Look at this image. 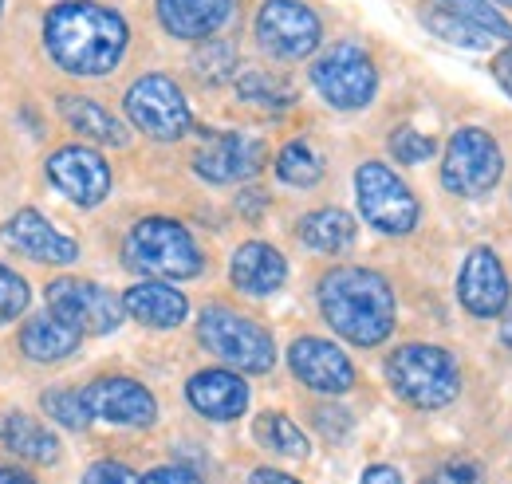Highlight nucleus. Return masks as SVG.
Returning a JSON list of instances; mask_svg holds the SVG:
<instances>
[{
    "label": "nucleus",
    "instance_id": "1",
    "mask_svg": "<svg viewBox=\"0 0 512 484\" xmlns=\"http://www.w3.org/2000/svg\"><path fill=\"white\" fill-rule=\"evenodd\" d=\"M127 20L95 0H64L44 16V48L67 75H107L127 52Z\"/></svg>",
    "mask_w": 512,
    "mask_h": 484
},
{
    "label": "nucleus",
    "instance_id": "2",
    "mask_svg": "<svg viewBox=\"0 0 512 484\" xmlns=\"http://www.w3.org/2000/svg\"><path fill=\"white\" fill-rule=\"evenodd\" d=\"M320 311L327 327L355 347H379L394 331V292L371 268L327 272L320 280Z\"/></svg>",
    "mask_w": 512,
    "mask_h": 484
},
{
    "label": "nucleus",
    "instance_id": "3",
    "mask_svg": "<svg viewBox=\"0 0 512 484\" xmlns=\"http://www.w3.org/2000/svg\"><path fill=\"white\" fill-rule=\"evenodd\" d=\"M394 394L418 410H442L461 394V370L453 355L430 343H406L386 359Z\"/></svg>",
    "mask_w": 512,
    "mask_h": 484
},
{
    "label": "nucleus",
    "instance_id": "4",
    "mask_svg": "<svg viewBox=\"0 0 512 484\" xmlns=\"http://www.w3.org/2000/svg\"><path fill=\"white\" fill-rule=\"evenodd\" d=\"M127 264L134 272L158 276V280H190L205 268L190 229L170 217H146L130 229Z\"/></svg>",
    "mask_w": 512,
    "mask_h": 484
},
{
    "label": "nucleus",
    "instance_id": "5",
    "mask_svg": "<svg viewBox=\"0 0 512 484\" xmlns=\"http://www.w3.org/2000/svg\"><path fill=\"white\" fill-rule=\"evenodd\" d=\"M197 339L209 355H217L221 363L245 370V374H264L276 363L272 335L260 323L229 311V307H205L197 319Z\"/></svg>",
    "mask_w": 512,
    "mask_h": 484
},
{
    "label": "nucleus",
    "instance_id": "6",
    "mask_svg": "<svg viewBox=\"0 0 512 484\" xmlns=\"http://www.w3.org/2000/svg\"><path fill=\"white\" fill-rule=\"evenodd\" d=\"M355 197L367 225L386 237H406L418 225V197L383 162H363L355 170Z\"/></svg>",
    "mask_w": 512,
    "mask_h": 484
},
{
    "label": "nucleus",
    "instance_id": "7",
    "mask_svg": "<svg viewBox=\"0 0 512 484\" xmlns=\"http://www.w3.org/2000/svg\"><path fill=\"white\" fill-rule=\"evenodd\" d=\"M505 158L501 146L493 142V134H485L481 126H461L446 146L442 158V185L457 197H481L501 182Z\"/></svg>",
    "mask_w": 512,
    "mask_h": 484
},
{
    "label": "nucleus",
    "instance_id": "8",
    "mask_svg": "<svg viewBox=\"0 0 512 484\" xmlns=\"http://www.w3.org/2000/svg\"><path fill=\"white\" fill-rule=\"evenodd\" d=\"M312 83L323 95V103H331L335 111H359L375 99L379 71H375V63L363 48L335 44L312 63Z\"/></svg>",
    "mask_w": 512,
    "mask_h": 484
},
{
    "label": "nucleus",
    "instance_id": "9",
    "mask_svg": "<svg viewBox=\"0 0 512 484\" xmlns=\"http://www.w3.org/2000/svg\"><path fill=\"white\" fill-rule=\"evenodd\" d=\"M127 119L154 142H178L193 126L186 95L166 75H142L127 91Z\"/></svg>",
    "mask_w": 512,
    "mask_h": 484
},
{
    "label": "nucleus",
    "instance_id": "10",
    "mask_svg": "<svg viewBox=\"0 0 512 484\" xmlns=\"http://www.w3.org/2000/svg\"><path fill=\"white\" fill-rule=\"evenodd\" d=\"M256 40L276 60H304L320 48V16L300 0H264L256 12Z\"/></svg>",
    "mask_w": 512,
    "mask_h": 484
},
{
    "label": "nucleus",
    "instance_id": "11",
    "mask_svg": "<svg viewBox=\"0 0 512 484\" xmlns=\"http://www.w3.org/2000/svg\"><path fill=\"white\" fill-rule=\"evenodd\" d=\"M48 307L64 315L83 335H111L127 315V307L115 292L91 280H75V276H60L48 284Z\"/></svg>",
    "mask_w": 512,
    "mask_h": 484
},
{
    "label": "nucleus",
    "instance_id": "12",
    "mask_svg": "<svg viewBox=\"0 0 512 484\" xmlns=\"http://www.w3.org/2000/svg\"><path fill=\"white\" fill-rule=\"evenodd\" d=\"M264 142L253 134H241V130H225V134H209V142L193 154V170L197 178L213 185H233V182H249L253 174L264 170Z\"/></svg>",
    "mask_w": 512,
    "mask_h": 484
},
{
    "label": "nucleus",
    "instance_id": "13",
    "mask_svg": "<svg viewBox=\"0 0 512 484\" xmlns=\"http://www.w3.org/2000/svg\"><path fill=\"white\" fill-rule=\"evenodd\" d=\"M48 178L64 193L67 201L91 209L111 193V166L103 154L87 150V146H64L48 158Z\"/></svg>",
    "mask_w": 512,
    "mask_h": 484
},
{
    "label": "nucleus",
    "instance_id": "14",
    "mask_svg": "<svg viewBox=\"0 0 512 484\" xmlns=\"http://www.w3.org/2000/svg\"><path fill=\"white\" fill-rule=\"evenodd\" d=\"M457 296H461V307L477 319H493L509 307V276H505V264L497 260L493 248H473L465 256Z\"/></svg>",
    "mask_w": 512,
    "mask_h": 484
},
{
    "label": "nucleus",
    "instance_id": "15",
    "mask_svg": "<svg viewBox=\"0 0 512 484\" xmlns=\"http://www.w3.org/2000/svg\"><path fill=\"white\" fill-rule=\"evenodd\" d=\"M288 366L292 374L308 386V390H320V394H347L355 386V366L351 359L316 335H304L288 347Z\"/></svg>",
    "mask_w": 512,
    "mask_h": 484
},
{
    "label": "nucleus",
    "instance_id": "16",
    "mask_svg": "<svg viewBox=\"0 0 512 484\" xmlns=\"http://www.w3.org/2000/svg\"><path fill=\"white\" fill-rule=\"evenodd\" d=\"M83 398H87L91 414L103 418V422L146 429V425H154V418H158L154 394L142 382H134V378H99V382H91L83 390Z\"/></svg>",
    "mask_w": 512,
    "mask_h": 484
},
{
    "label": "nucleus",
    "instance_id": "17",
    "mask_svg": "<svg viewBox=\"0 0 512 484\" xmlns=\"http://www.w3.org/2000/svg\"><path fill=\"white\" fill-rule=\"evenodd\" d=\"M186 398L209 422H237L249 410V386L233 370H197L186 382Z\"/></svg>",
    "mask_w": 512,
    "mask_h": 484
},
{
    "label": "nucleus",
    "instance_id": "18",
    "mask_svg": "<svg viewBox=\"0 0 512 484\" xmlns=\"http://www.w3.org/2000/svg\"><path fill=\"white\" fill-rule=\"evenodd\" d=\"M4 241L12 244L16 252L40 260V264H71V260H79V244L64 237V233H56L48 225V217L36 213V209L12 213V221L4 225Z\"/></svg>",
    "mask_w": 512,
    "mask_h": 484
},
{
    "label": "nucleus",
    "instance_id": "19",
    "mask_svg": "<svg viewBox=\"0 0 512 484\" xmlns=\"http://www.w3.org/2000/svg\"><path fill=\"white\" fill-rule=\"evenodd\" d=\"M229 276H233V284H237L245 296H272V292H280V284L288 280V264H284V256H280L272 244L249 241L233 252Z\"/></svg>",
    "mask_w": 512,
    "mask_h": 484
},
{
    "label": "nucleus",
    "instance_id": "20",
    "mask_svg": "<svg viewBox=\"0 0 512 484\" xmlns=\"http://www.w3.org/2000/svg\"><path fill=\"white\" fill-rule=\"evenodd\" d=\"M83 331L71 327L64 315H56L52 307L40 311V315H28L24 327H20V351L32 359V363H60L67 355H75Z\"/></svg>",
    "mask_w": 512,
    "mask_h": 484
},
{
    "label": "nucleus",
    "instance_id": "21",
    "mask_svg": "<svg viewBox=\"0 0 512 484\" xmlns=\"http://www.w3.org/2000/svg\"><path fill=\"white\" fill-rule=\"evenodd\" d=\"M233 16V0H158V20L178 40H213Z\"/></svg>",
    "mask_w": 512,
    "mask_h": 484
},
{
    "label": "nucleus",
    "instance_id": "22",
    "mask_svg": "<svg viewBox=\"0 0 512 484\" xmlns=\"http://www.w3.org/2000/svg\"><path fill=\"white\" fill-rule=\"evenodd\" d=\"M123 307H127L130 319H138L142 327H154V331H170L190 315L186 296L178 288H170V284H158V280L130 284L127 296H123Z\"/></svg>",
    "mask_w": 512,
    "mask_h": 484
},
{
    "label": "nucleus",
    "instance_id": "23",
    "mask_svg": "<svg viewBox=\"0 0 512 484\" xmlns=\"http://www.w3.org/2000/svg\"><path fill=\"white\" fill-rule=\"evenodd\" d=\"M0 441L8 453H16L20 461H32V465H56L60 461V441L52 429L28 418V414H4L0 418Z\"/></svg>",
    "mask_w": 512,
    "mask_h": 484
},
{
    "label": "nucleus",
    "instance_id": "24",
    "mask_svg": "<svg viewBox=\"0 0 512 484\" xmlns=\"http://www.w3.org/2000/svg\"><path fill=\"white\" fill-rule=\"evenodd\" d=\"M60 115H64V122L75 134H83V138H91L99 146H127L130 142L127 126L115 119L107 107H99V103H91L83 95H60Z\"/></svg>",
    "mask_w": 512,
    "mask_h": 484
},
{
    "label": "nucleus",
    "instance_id": "25",
    "mask_svg": "<svg viewBox=\"0 0 512 484\" xmlns=\"http://www.w3.org/2000/svg\"><path fill=\"white\" fill-rule=\"evenodd\" d=\"M359 237V225L343 213V209H316L300 221V241L308 244L312 252H323V256H339L347 252Z\"/></svg>",
    "mask_w": 512,
    "mask_h": 484
},
{
    "label": "nucleus",
    "instance_id": "26",
    "mask_svg": "<svg viewBox=\"0 0 512 484\" xmlns=\"http://www.w3.org/2000/svg\"><path fill=\"white\" fill-rule=\"evenodd\" d=\"M418 16H422L426 32H434L438 40H446V44H453V48H469V52H477V48H489V44H493V36H489V32H481L477 24L461 20L457 12H449L446 4L422 8Z\"/></svg>",
    "mask_w": 512,
    "mask_h": 484
},
{
    "label": "nucleus",
    "instance_id": "27",
    "mask_svg": "<svg viewBox=\"0 0 512 484\" xmlns=\"http://www.w3.org/2000/svg\"><path fill=\"white\" fill-rule=\"evenodd\" d=\"M253 433L264 449H272L280 457H296V461L308 457V437L300 433V425L292 422V418H284V414H260Z\"/></svg>",
    "mask_w": 512,
    "mask_h": 484
},
{
    "label": "nucleus",
    "instance_id": "28",
    "mask_svg": "<svg viewBox=\"0 0 512 484\" xmlns=\"http://www.w3.org/2000/svg\"><path fill=\"white\" fill-rule=\"evenodd\" d=\"M237 95L245 103H256V107H268V111H280V107H292L296 103V91L288 79L280 75H268V71H249L237 79Z\"/></svg>",
    "mask_w": 512,
    "mask_h": 484
},
{
    "label": "nucleus",
    "instance_id": "29",
    "mask_svg": "<svg viewBox=\"0 0 512 484\" xmlns=\"http://www.w3.org/2000/svg\"><path fill=\"white\" fill-rule=\"evenodd\" d=\"M276 178L296 189H308L323 178V158L308 146V142H288L276 158Z\"/></svg>",
    "mask_w": 512,
    "mask_h": 484
},
{
    "label": "nucleus",
    "instance_id": "30",
    "mask_svg": "<svg viewBox=\"0 0 512 484\" xmlns=\"http://www.w3.org/2000/svg\"><path fill=\"white\" fill-rule=\"evenodd\" d=\"M190 63L193 75L201 83H213V87H221V83H229L237 75V52L229 44H221V40H201V48L193 52Z\"/></svg>",
    "mask_w": 512,
    "mask_h": 484
},
{
    "label": "nucleus",
    "instance_id": "31",
    "mask_svg": "<svg viewBox=\"0 0 512 484\" xmlns=\"http://www.w3.org/2000/svg\"><path fill=\"white\" fill-rule=\"evenodd\" d=\"M449 12H457L461 20H469V24H477L481 32H489L493 40H505L512 44V24L501 16V8L493 4V0H442Z\"/></svg>",
    "mask_w": 512,
    "mask_h": 484
},
{
    "label": "nucleus",
    "instance_id": "32",
    "mask_svg": "<svg viewBox=\"0 0 512 484\" xmlns=\"http://www.w3.org/2000/svg\"><path fill=\"white\" fill-rule=\"evenodd\" d=\"M40 406L48 410V418H56V422L64 425V429H87L91 425V406H87V398L79 394V390H44V398H40Z\"/></svg>",
    "mask_w": 512,
    "mask_h": 484
},
{
    "label": "nucleus",
    "instance_id": "33",
    "mask_svg": "<svg viewBox=\"0 0 512 484\" xmlns=\"http://www.w3.org/2000/svg\"><path fill=\"white\" fill-rule=\"evenodd\" d=\"M390 154L398 158V162H426V158H434V138L430 134H418L414 126H398L394 134H390Z\"/></svg>",
    "mask_w": 512,
    "mask_h": 484
},
{
    "label": "nucleus",
    "instance_id": "34",
    "mask_svg": "<svg viewBox=\"0 0 512 484\" xmlns=\"http://www.w3.org/2000/svg\"><path fill=\"white\" fill-rule=\"evenodd\" d=\"M24 307H28V284L0 264V323H12L16 315H24Z\"/></svg>",
    "mask_w": 512,
    "mask_h": 484
},
{
    "label": "nucleus",
    "instance_id": "35",
    "mask_svg": "<svg viewBox=\"0 0 512 484\" xmlns=\"http://www.w3.org/2000/svg\"><path fill=\"white\" fill-rule=\"evenodd\" d=\"M83 484H142L138 473L123 465V461H95L87 473H83Z\"/></svg>",
    "mask_w": 512,
    "mask_h": 484
},
{
    "label": "nucleus",
    "instance_id": "36",
    "mask_svg": "<svg viewBox=\"0 0 512 484\" xmlns=\"http://www.w3.org/2000/svg\"><path fill=\"white\" fill-rule=\"evenodd\" d=\"M422 484H485V477H481V469L469 465V461H449L442 469H434Z\"/></svg>",
    "mask_w": 512,
    "mask_h": 484
},
{
    "label": "nucleus",
    "instance_id": "37",
    "mask_svg": "<svg viewBox=\"0 0 512 484\" xmlns=\"http://www.w3.org/2000/svg\"><path fill=\"white\" fill-rule=\"evenodd\" d=\"M316 425H320V433H327L331 441H343L351 433V414L343 406H320L316 410Z\"/></svg>",
    "mask_w": 512,
    "mask_h": 484
},
{
    "label": "nucleus",
    "instance_id": "38",
    "mask_svg": "<svg viewBox=\"0 0 512 484\" xmlns=\"http://www.w3.org/2000/svg\"><path fill=\"white\" fill-rule=\"evenodd\" d=\"M142 484H205V481L197 473H190V469H182V465H162V469H150L142 477Z\"/></svg>",
    "mask_w": 512,
    "mask_h": 484
},
{
    "label": "nucleus",
    "instance_id": "39",
    "mask_svg": "<svg viewBox=\"0 0 512 484\" xmlns=\"http://www.w3.org/2000/svg\"><path fill=\"white\" fill-rule=\"evenodd\" d=\"M493 79L501 83V91L512 99V44L505 48V52H497V56H493Z\"/></svg>",
    "mask_w": 512,
    "mask_h": 484
},
{
    "label": "nucleus",
    "instance_id": "40",
    "mask_svg": "<svg viewBox=\"0 0 512 484\" xmlns=\"http://www.w3.org/2000/svg\"><path fill=\"white\" fill-rule=\"evenodd\" d=\"M359 484H402V477H398V469H390V465H371Z\"/></svg>",
    "mask_w": 512,
    "mask_h": 484
},
{
    "label": "nucleus",
    "instance_id": "41",
    "mask_svg": "<svg viewBox=\"0 0 512 484\" xmlns=\"http://www.w3.org/2000/svg\"><path fill=\"white\" fill-rule=\"evenodd\" d=\"M249 484H300V481L288 477V473H280V469H253Z\"/></svg>",
    "mask_w": 512,
    "mask_h": 484
},
{
    "label": "nucleus",
    "instance_id": "42",
    "mask_svg": "<svg viewBox=\"0 0 512 484\" xmlns=\"http://www.w3.org/2000/svg\"><path fill=\"white\" fill-rule=\"evenodd\" d=\"M0 484H36V477L20 469H0Z\"/></svg>",
    "mask_w": 512,
    "mask_h": 484
},
{
    "label": "nucleus",
    "instance_id": "43",
    "mask_svg": "<svg viewBox=\"0 0 512 484\" xmlns=\"http://www.w3.org/2000/svg\"><path fill=\"white\" fill-rule=\"evenodd\" d=\"M501 343H505V347H512V311L505 315V323H501Z\"/></svg>",
    "mask_w": 512,
    "mask_h": 484
},
{
    "label": "nucleus",
    "instance_id": "44",
    "mask_svg": "<svg viewBox=\"0 0 512 484\" xmlns=\"http://www.w3.org/2000/svg\"><path fill=\"white\" fill-rule=\"evenodd\" d=\"M493 4H501V8H512V0H493Z\"/></svg>",
    "mask_w": 512,
    "mask_h": 484
},
{
    "label": "nucleus",
    "instance_id": "45",
    "mask_svg": "<svg viewBox=\"0 0 512 484\" xmlns=\"http://www.w3.org/2000/svg\"><path fill=\"white\" fill-rule=\"evenodd\" d=\"M0 8H4V0H0Z\"/></svg>",
    "mask_w": 512,
    "mask_h": 484
}]
</instances>
